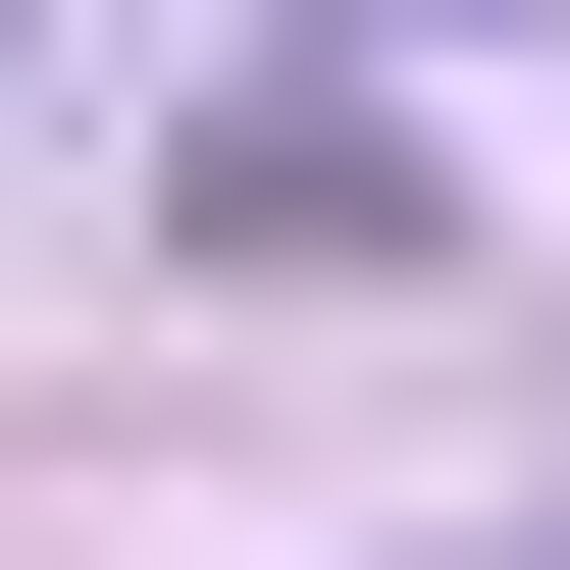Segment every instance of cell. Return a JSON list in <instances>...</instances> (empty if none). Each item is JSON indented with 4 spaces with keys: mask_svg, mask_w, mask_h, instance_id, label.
<instances>
[{
    "mask_svg": "<svg viewBox=\"0 0 570 570\" xmlns=\"http://www.w3.org/2000/svg\"><path fill=\"white\" fill-rule=\"evenodd\" d=\"M312 52H466V0H312Z\"/></svg>",
    "mask_w": 570,
    "mask_h": 570,
    "instance_id": "1",
    "label": "cell"
}]
</instances>
